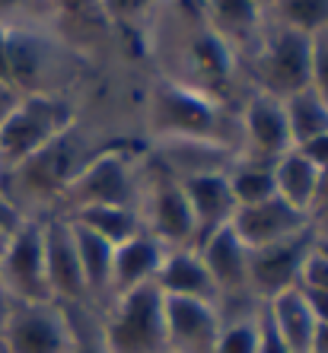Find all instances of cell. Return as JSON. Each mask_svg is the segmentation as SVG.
Instances as JSON below:
<instances>
[{"label":"cell","instance_id":"1","mask_svg":"<svg viewBox=\"0 0 328 353\" xmlns=\"http://www.w3.org/2000/svg\"><path fill=\"white\" fill-rule=\"evenodd\" d=\"M144 159L147 157L128 147L96 150L61 194V214L96 204L137 207L140 185H144Z\"/></svg>","mask_w":328,"mask_h":353},{"label":"cell","instance_id":"2","mask_svg":"<svg viewBox=\"0 0 328 353\" xmlns=\"http://www.w3.org/2000/svg\"><path fill=\"white\" fill-rule=\"evenodd\" d=\"M150 121L160 137H189L226 143L239 153V118H226L220 102L195 86H160L150 102Z\"/></svg>","mask_w":328,"mask_h":353},{"label":"cell","instance_id":"3","mask_svg":"<svg viewBox=\"0 0 328 353\" xmlns=\"http://www.w3.org/2000/svg\"><path fill=\"white\" fill-rule=\"evenodd\" d=\"M70 128H74V108L55 92L19 96L10 115L0 121V175L23 165Z\"/></svg>","mask_w":328,"mask_h":353},{"label":"cell","instance_id":"4","mask_svg":"<svg viewBox=\"0 0 328 353\" xmlns=\"http://www.w3.org/2000/svg\"><path fill=\"white\" fill-rule=\"evenodd\" d=\"M99 328L108 353H166L163 293L140 287L115 296L99 312Z\"/></svg>","mask_w":328,"mask_h":353},{"label":"cell","instance_id":"5","mask_svg":"<svg viewBox=\"0 0 328 353\" xmlns=\"http://www.w3.org/2000/svg\"><path fill=\"white\" fill-rule=\"evenodd\" d=\"M249 74L255 92L287 99L309 86V35L287 26H264L262 39L249 51Z\"/></svg>","mask_w":328,"mask_h":353},{"label":"cell","instance_id":"6","mask_svg":"<svg viewBox=\"0 0 328 353\" xmlns=\"http://www.w3.org/2000/svg\"><path fill=\"white\" fill-rule=\"evenodd\" d=\"M137 214L144 223V232H150L166 252L195 248V223H191L185 191H182L179 179H173L150 157L144 159V185H140Z\"/></svg>","mask_w":328,"mask_h":353},{"label":"cell","instance_id":"7","mask_svg":"<svg viewBox=\"0 0 328 353\" xmlns=\"http://www.w3.org/2000/svg\"><path fill=\"white\" fill-rule=\"evenodd\" d=\"M0 344L7 353H70L74 328L61 303H13L0 321Z\"/></svg>","mask_w":328,"mask_h":353},{"label":"cell","instance_id":"8","mask_svg":"<svg viewBox=\"0 0 328 353\" xmlns=\"http://www.w3.org/2000/svg\"><path fill=\"white\" fill-rule=\"evenodd\" d=\"M0 293L13 303H45V252H41V216H26L13 236L0 264Z\"/></svg>","mask_w":328,"mask_h":353},{"label":"cell","instance_id":"9","mask_svg":"<svg viewBox=\"0 0 328 353\" xmlns=\"http://www.w3.org/2000/svg\"><path fill=\"white\" fill-rule=\"evenodd\" d=\"M41 252H45V283H48L51 299L61 305H90L74 245V230L61 210L41 216Z\"/></svg>","mask_w":328,"mask_h":353},{"label":"cell","instance_id":"10","mask_svg":"<svg viewBox=\"0 0 328 353\" xmlns=\"http://www.w3.org/2000/svg\"><path fill=\"white\" fill-rule=\"evenodd\" d=\"M312 252V232H300V236L278 242L268 248H252L249 252V287H252L258 303H268L274 296L287 293L300 283L303 264Z\"/></svg>","mask_w":328,"mask_h":353},{"label":"cell","instance_id":"11","mask_svg":"<svg viewBox=\"0 0 328 353\" xmlns=\"http://www.w3.org/2000/svg\"><path fill=\"white\" fill-rule=\"evenodd\" d=\"M230 230L252 252V248L278 245V242H287V239L306 232L309 230V216L303 210L290 207L287 201H280L278 194H271L264 201L236 207V214L230 220Z\"/></svg>","mask_w":328,"mask_h":353},{"label":"cell","instance_id":"12","mask_svg":"<svg viewBox=\"0 0 328 353\" xmlns=\"http://www.w3.org/2000/svg\"><path fill=\"white\" fill-rule=\"evenodd\" d=\"M166 353H213L223 331V319L213 303L163 296Z\"/></svg>","mask_w":328,"mask_h":353},{"label":"cell","instance_id":"13","mask_svg":"<svg viewBox=\"0 0 328 353\" xmlns=\"http://www.w3.org/2000/svg\"><path fill=\"white\" fill-rule=\"evenodd\" d=\"M287 150H293V140L284 118V102L252 90L239 112V153L274 163Z\"/></svg>","mask_w":328,"mask_h":353},{"label":"cell","instance_id":"14","mask_svg":"<svg viewBox=\"0 0 328 353\" xmlns=\"http://www.w3.org/2000/svg\"><path fill=\"white\" fill-rule=\"evenodd\" d=\"M179 185L185 191L191 223H195V245H201L207 236H213L223 226H230L236 214V197L226 185V172L195 175V179H182Z\"/></svg>","mask_w":328,"mask_h":353},{"label":"cell","instance_id":"15","mask_svg":"<svg viewBox=\"0 0 328 353\" xmlns=\"http://www.w3.org/2000/svg\"><path fill=\"white\" fill-rule=\"evenodd\" d=\"M163 258H166V248L150 232H137L128 242L115 245V255H112V296H108V303L115 296L131 293V290L153 287L156 274L163 268Z\"/></svg>","mask_w":328,"mask_h":353},{"label":"cell","instance_id":"16","mask_svg":"<svg viewBox=\"0 0 328 353\" xmlns=\"http://www.w3.org/2000/svg\"><path fill=\"white\" fill-rule=\"evenodd\" d=\"M153 287L163 296H173V299H197V303L217 305V287H213V277L207 271V264L201 261V255H197V248L166 252Z\"/></svg>","mask_w":328,"mask_h":353},{"label":"cell","instance_id":"17","mask_svg":"<svg viewBox=\"0 0 328 353\" xmlns=\"http://www.w3.org/2000/svg\"><path fill=\"white\" fill-rule=\"evenodd\" d=\"M262 315H264V321H268V328L274 331V337L287 347V353H309L312 350V337H316L319 321H316L312 309L306 305L300 287L262 303Z\"/></svg>","mask_w":328,"mask_h":353},{"label":"cell","instance_id":"18","mask_svg":"<svg viewBox=\"0 0 328 353\" xmlns=\"http://www.w3.org/2000/svg\"><path fill=\"white\" fill-rule=\"evenodd\" d=\"M213 32L226 45H246L255 48V41L264 32V0H204Z\"/></svg>","mask_w":328,"mask_h":353},{"label":"cell","instance_id":"19","mask_svg":"<svg viewBox=\"0 0 328 353\" xmlns=\"http://www.w3.org/2000/svg\"><path fill=\"white\" fill-rule=\"evenodd\" d=\"M271 169H274V194L309 216L312 204H316V191H319V175H322L319 169L296 147L280 153Z\"/></svg>","mask_w":328,"mask_h":353},{"label":"cell","instance_id":"20","mask_svg":"<svg viewBox=\"0 0 328 353\" xmlns=\"http://www.w3.org/2000/svg\"><path fill=\"white\" fill-rule=\"evenodd\" d=\"M67 220L80 223L83 230H90L93 236L106 239L108 245H122L131 236L144 232L137 207H115V204H96V207H80L64 214Z\"/></svg>","mask_w":328,"mask_h":353},{"label":"cell","instance_id":"21","mask_svg":"<svg viewBox=\"0 0 328 353\" xmlns=\"http://www.w3.org/2000/svg\"><path fill=\"white\" fill-rule=\"evenodd\" d=\"M271 159H255L246 153H236L233 163L226 165V185H230L236 207L242 204H255L264 197L274 194V169Z\"/></svg>","mask_w":328,"mask_h":353},{"label":"cell","instance_id":"22","mask_svg":"<svg viewBox=\"0 0 328 353\" xmlns=\"http://www.w3.org/2000/svg\"><path fill=\"white\" fill-rule=\"evenodd\" d=\"M280 102H284V118H287V131L293 147L319 137V134H328V102L319 92H312L306 86V90L280 99Z\"/></svg>","mask_w":328,"mask_h":353},{"label":"cell","instance_id":"23","mask_svg":"<svg viewBox=\"0 0 328 353\" xmlns=\"http://www.w3.org/2000/svg\"><path fill=\"white\" fill-rule=\"evenodd\" d=\"M264 13L274 26L316 35L328 29V0H264Z\"/></svg>","mask_w":328,"mask_h":353},{"label":"cell","instance_id":"24","mask_svg":"<svg viewBox=\"0 0 328 353\" xmlns=\"http://www.w3.org/2000/svg\"><path fill=\"white\" fill-rule=\"evenodd\" d=\"M258 315L255 319L223 321L220 341H217L213 353H258V344H262V321H258Z\"/></svg>","mask_w":328,"mask_h":353},{"label":"cell","instance_id":"25","mask_svg":"<svg viewBox=\"0 0 328 353\" xmlns=\"http://www.w3.org/2000/svg\"><path fill=\"white\" fill-rule=\"evenodd\" d=\"M41 10H55L51 0H0L3 29H39Z\"/></svg>","mask_w":328,"mask_h":353},{"label":"cell","instance_id":"26","mask_svg":"<svg viewBox=\"0 0 328 353\" xmlns=\"http://www.w3.org/2000/svg\"><path fill=\"white\" fill-rule=\"evenodd\" d=\"M309 90L328 102V29L309 35Z\"/></svg>","mask_w":328,"mask_h":353},{"label":"cell","instance_id":"27","mask_svg":"<svg viewBox=\"0 0 328 353\" xmlns=\"http://www.w3.org/2000/svg\"><path fill=\"white\" fill-rule=\"evenodd\" d=\"M153 3L156 0H102V13L115 23H137L140 17H147Z\"/></svg>","mask_w":328,"mask_h":353},{"label":"cell","instance_id":"28","mask_svg":"<svg viewBox=\"0 0 328 353\" xmlns=\"http://www.w3.org/2000/svg\"><path fill=\"white\" fill-rule=\"evenodd\" d=\"M296 150H300L319 172H328V134H319V137L306 140V143H300Z\"/></svg>","mask_w":328,"mask_h":353},{"label":"cell","instance_id":"29","mask_svg":"<svg viewBox=\"0 0 328 353\" xmlns=\"http://www.w3.org/2000/svg\"><path fill=\"white\" fill-rule=\"evenodd\" d=\"M300 293H303L306 305H309V309H312V315H316V321H319V325H328V290L300 287Z\"/></svg>","mask_w":328,"mask_h":353},{"label":"cell","instance_id":"30","mask_svg":"<svg viewBox=\"0 0 328 353\" xmlns=\"http://www.w3.org/2000/svg\"><path fill=\"white\" fill-rule=\"evenodd\" d=\"M309 232L312 239L328 242V204H316L309 210Z\"/></svg>","mask_w":328,"mask_h":353},{"label":"cell","instance_id":"31","mask_svg":"<svg viewBox=\"0 0 328 353\" xmlns=\"http://www.w3.org/2000/svg\"><path fill=\"white\" fill-rule=\"evenodd\" d=\"M0 86H13L10 77V29L0 26Z\"/></svg>","mask_w":328,"mask_h":353},{"label":"cell","instance_id":"32","mask_svg":"<svg viewBox=\"0 0 328 353\" xmlns=\"http://www.w3.org/2000/svg\"><path fill=\"white\" fill-rule=\"evenodd\" d=\"M258 321H262V344H258V353H287V347L280 344L278 337H274V331L268 328L264 315H258Z\"/></svg>","mask_w":328,"mask_h":353},{"label":"cell","instance_id":"33","mask_svg":"<svg viewBox=\"0 0 328 353\" xmlns=\"http://www.w3.org/2000/svg\"><path fill=\"white\" fill-rule=\"evenodd\" d=\"M17 99H19V92L13 86H0V121L10 115V108L17 105Z\"/></svg>","mask_w":328,"mask_h":353},{"label":"cell","instance_id":"34","mask_svg":"<svg viewBox=\"0 0 328 353\" xmlns=\"http://www.w3.org/2000/svg\"><path fill=\"white\" fill-rule=\"evenodd\" d=\"M309 353H328V325H319V328H316V337H312V350Z\"/></svg>","mask_w":328,"mask_h":353},{"label":"cell","instance_id":"35","mask_svg":"<svg viewBox=\"0 0 328 353\" xmlns=\"http://www.w3.org/2000/svg\"><path fill=\"white\" fill-rule=\"evenodd\" d=\"M312 248H316V255L328 261V242H319V239H312Z\"/></svg>","mask_w":328,"mask_h":353},{"label":"cell","instance_id":"36","mask_svg":"<svg viewBox=\"0 0 328 353\" xmlns=\"http://www.w3.org/2000/svg\"><path fill=\"white\" fill-rule=\"evenodd\" d=\"M7 239L10 236H0V264H3V252H7Z\"/></svg>","mask_w":328,"mask_h":353},{"label":"cell","instance_id":"37","mask_svg":"<svg viewBox=\"0 0 328 353\" xmlns=\"http://www.w3.org/2000/svg\"><path fill=\"white\" fill-rule=\"evenodd\" d=\"M3 312H7V296L0 293V321H3Z\"/></svg>","mask_w":328,"mask_h":353},{"label":"cell","instance_id":"38","mask_svg":"<svg viewBox=\"0 0 328 353\" xmlns=\"http://www.w3.org/2000/svg\"><path fill=\"white\" fill-rule=\"evenodd\" d=\"M51 3H55V0H51Z\"/></svg>","mask_w":328,"mask_h":353}]
</instances>
